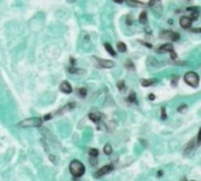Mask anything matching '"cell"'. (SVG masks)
Returning <instances> with one entry per match:
<instances>
[{"mask_svg": "<svg viewBox=\"0 0 201 181\" xmlns=\"http://www.w3.org/2000/svg\"><path fill=\"white\" fill-rule=\"evenodd\" d=\"M69 172H71V174H72L75 179L81 178V177L85 174V166H84V163H82L81 161H79V160H73V161H71V163H69Z\"/></svg>", "mask_w": 201, "mask_h": 181, "instance_id": "cell-1", "label": "cell"}, {"mask_svg": "<svg viewBox=\"0 0 201 181\" xmlns=\"http://www.w3.org/2000/svg\"><path fill=\"white\" fill-rule=\"evenodd\" d=\"M184 80H185V82L187 85H189V86H192L194 88H197L199 86V81H200L199 75L195 72H187L185 74V77H184Z\"/></svg>", "mask_w": 201, "mask_h": 181, "instance_id": "cell-2", "label": "cell"}, {"mask_svg": "<svg viewBox=\"0 0 201 181\" xmlns=\"http://www.w3.org/2000/svg\"><path fill=\"white\" fill-rule=\"evenodd\" d=\"M41 123H42V119L40 118H28V119L20 121L18 126L23 128H27V127H39L41 126Z\"/></svg>", "mask_w": 201, "mask_h": 181, "instance_id": "cell-3", "label": "cell"}, {"mask_svg": "<svg viewBox=\"0 0 201 181\" xmlns=\"http://www.w3.org/2000/svg\"><path fill=\"white\" fill-rule=\"evenodd\" d=\"M199 136H200V134H198L197 139H192V140L185 146V148H184V151H182V154H184V155H189L192 152L195 150L197 146L200 145V139H199Z\"/></svg>", "mask_w": 201, "mask_h": 181, "instance_id": "cell-4", "label": "cell"}, {"mask_svg": "<svg viewBox=\"0 0 201 181\" xmlns=\"http://www.w3.org/2000/svg\"><path fill=\"white\" fill-rule=\"evenodd\" d=\"M93 60L97 61V65L102 67V68H112V67H114V62L112 60H105V59L97 58V57H93Z\"/></svg>", "mask_w": 201, "mask_h": 181, "instance_id": "cell-5", "label": "cell"}, {"mask_svg": "<svg viewBox=\"0 0 201 181\" xmlns=\"http://www.w3.org/2000/svg\"><path fill=\"white\" fill-rule=\"evenodd\" d=\"M161 36H162V38H166V39H169V40H172V41H176V40L180 39V35H179L178 33H175V32H172V31H165V32H162V33H161Z\"/></svg>", "mask_w": 201, "mask_h": 181, "instance_id": "cell-6", "label": "cell"}, {"mask_svg": "<svg viewBox=\"0 0 201 181\" xmlns=\"http://www.w3.org/2000/svg\"><path fill=\"white\" fill-rule=\"evenodd\" d=\"M114 169V167L112 166V165H107V166H103V167H101L100 169L95 173V178H101L102 175H105V174H108V173H111L112 171Z\"/></svg>", "mask_w": 201, "mask_h": 181, "instance_id": "cell-7", "label": "cell"}, {"mask_svg": "<svg viewBox=\"0 0 201 181\" xmlns=\"http://www.w3.org/2000/svg\"><path fill=\"white\" fill-rule=\"evenodd\" d=\"M192 19L189 18V17H181L180 18V26L182 27V28H185V30H187V28H189L191 26H192Z\"/></svg>", "mask_w": 201, "mask_h": 181, "instance_id": "cell-8", "label": "cell"}, {"mask_svg": "<svg viewBox=\"0 0 201 181\" xmlns=\"http://www.w3.org/2000/svg\"><path fill=\"white\" fill-rule=\"evenodd\" d=\"M60 90L63 93H65V94H71L72 93V86L69 85L68 81H63L60 84Z\"/></svg>", "mask_w": 201, "mask_h": 181, "instance_id": "cell-9", "label": "cell"}, {"mask_svg": "<svg viewBox=\"0 0 201 181\" xmlns=\"http://www.w3.org/2000/svg\"><path fill=\"white\" fill-rule=\"evenodd\" d=\"M174 51L173 48V45L172 44H165V45H161L160 48H159V52H172Z\"/></svg>", "mask_w": 201, "mask_h": 181, "instance_id": "cell-10", "label": "cell"}, {"mask_svg": "<svg viewBox=\"0 0 201 181\" xmlns=\"http://www.w3.org/2000/svg\"><path fill=\"white\" fill-rule=\"evenodd\" d=\"M125 1H126L127 5L131 6V7H141V6H143V4L140 2V1H138V0H125Z\"/></svg>", "mask_w": 201, "mask_h": 181, "instance_id": "cell-11", "label": "cell"}, {"mask_svg": "<svg viewBox=\"0 0 201 181\" xmlns=\"http://www.w3.org/2000/svg\"><path fill=\"white\" fill-rule=\"evenodd\" d=\"M105 50H106V51H107V52H108L112 57H115V55H117V52L113 50V47H112V45H111V44L106 42V44H105Z\"/></svg>", "mask_w": 201, "mask_h": 181, "instance_id": "cell-12", "label": "cell"}, {"mask_svg": "<svg viewBox=\"0 0 201 181\" xmlns=\"http://www.w3.org/2000/svg\"><path fill=\"white\" fill-rule=\"evenodd\" d=\"M90 119L93 121V122H99L101 119V115L99 113H90Z\"/></svg>", "mask_w": 201, "mask_h": 181, "instance_id": "cell-13", "label": "cell"}, {"mask_svg": "<svg viewBox=\"0 0 201 181\" xmlns=\"http://www.w3.org/2000/svg\"><path fill=\"white\" fill-rule=\"evenodd\" d=\"M117 48H118V51L119 52H121V53H125L126 51H127V46H126V44H124V42H118L117 44Z\"/></svg>", "mask_w": 201, "mask_h": 181, "instance_id": "cell-14", "label": "cell"}, {"mask_svg": "<svg viewBox=\"0 0 201 181\" xmlns=\"http://www.w3.org/2000/svg\"><path fill=\"white\" fill-rule=\"evenodd\" d=\"M68 72L72 73V74H82V73H85L84 69H80V68H76V67H69Z\"/></svg>", "mask_w": 201, "mask_h": 181, "instance_id": "cell-15", "label": "cell"}, {"mask_svg": "<svg viewBox=\"0 0 201 181\" xmlns=\"http://www.w3.org/2000/svg\"><path fill=\"white\" fill-rule=\"evenodd\" d=\"M139 21H140V24H146V21H147V13H146V11H143V12L140 13Z\"/></svg>", "mask_w": 201, "mask_h": 181, "instance_id": "cell-16", "label": "cell"}, {"mask_svg": "<svg viewBox=\"0 0 201 181\" xmlns=\"http://www.w3.org/2000/svg\"><path fill=\"white\" fill-rule=\"evenodd\" d=\"M154 80H141V86L143 87H149L152 85H154Z\"/></svg>", "mask_w": 201, "mask_h": 181, "instance_id": "cell-17", "label": "cell"}, {"mask_svg": "<svg viewBox=\"0 0 201 181\" xmlns=\"http://www.w3.org/2000/svg\"><path fill=\"white\" fill-rule=\"evenodd\" d=\"M112 146L109 145V144H107V145H105V147H103V153L105 154H107V155H111L112 154Z\"/></svg>", "mask_w": 201, "mask_h": 181, "instance_id": "cell-18", "label": "cell"}, {"mask_svg": "<svg viewBox=\"0 0 201 181\" xmlns=\"http://www.w3.org/2000/svg\"><path fill=\"white\" fill-rule=\"evenodd\" d=\"M125 66H126V68H128L130 71H135V67H134L133 62L131 60H127L125 62Z\"/></svg>", "mask_w": 201, "mask_h": 181, "instance_id": "cell-19", "label": "cell"}, {"mask_svg": "<svg viewBox=\"0 0 201 181\" xmlns=\"http://www.w3.org/2000/svg\"><path fill=\"white\" fill-rule=\"evenodd\" d=\"M88 154H90L91 156H98V155H99V151L95 150V148H91V150L88 151Z\"/></svg>", "mask_w": 201, "mask_h": 181, "instance_id": "cell-20", "label": "cell"}, {"mask_svg": "<svg viewBox=\"0 0 201 181\" xmlns=\"http://www.w3.org/2000/svg\"><path fill=\"white\" fill-rule=\"evenodd\" d=\"M90 163H91L92 166L98 165V156H91V159H90Z\"/></svg>", "mask_w": 201, "mask_h": 181, "instance_id": "cell-21", "label": "cell"}, {"mask_svg": "<svg viewBox=\"0 0 201 181\" xmlns=\"http://www.w3.org/2000/svg\"><path fill=\"white\" fill-rule=\"evenodd\" d=\"M117 86H118V88L121 90V92L125 90V84H124V81H119V82L117 84Z\"/></svg>", "mask_w": 201, "mask_h": 181, "instance_id": "cell-22", "label": "cell"}, {"mask_svg": "<svg viewBox=\"0 0 201 181\" xmlns=\"http://www.w3.org/2000/svg\"><path fill=\"white\" fill-rule=\"evenodd\" d=\"M78 92H79V94L84 98V96H86V88H80V90H78Z\"/></svg>", "mask_w": 201, "mask_h": 181, "instance_id": "cell-23", "label": "cell"}, {"mask_svg": "<svg viewBox=\"0 0 201 181\" xmlns=\"http://www.w3.org/2000/svg\"><path fill=\"white\" fill-rule=\"evenodd\" d=\"M138 42L142 44L143 46H146V47H148V48H152V45H151V44H148V42H145V41H142V40H138Z\"/></svg>", "mask_w": 201, "mask_h": 181, "instance_id": "cell-24", "label": "cell"}, {"mask_svg": "<svg viewBox=\"0 0 201 181\" xmlns=\"http://www.w3.org/2000/svg\"><path fill=\"white\" fill-rule=\"evenodd\" d=\"M128 100H130L131 102H135V101H136V99H135V96H134L133 93H132V94L130 95V99H128Z\"/></svg>", "mask_w": 201, "mask_h": 181, "instance_id": "cell-25", "label": "cell"}, {"mask_svg": "<svg viewBox=\"0 0 201 181\" xmlns=\"http://www.w3.org/2000/svg\"><path fill=\"white\" fill-rule=\"evenodd\" d=\"M185 108H186V106L184 105V106H181V107H179V109H178V111H179V112H182V109H185Z\"/></svg>", "mask_w": 201, "mask_h": 181, "instance_id": "cell-26", "label": "cell"}, {"mask_svg": "<svg viewBox=\"0 0 201 181\" xmlns=\"http://www.w3.org/2000/svg\"><path fill=\"white\" fill-rule=\"evenodd\" d=\"M125 0H114V2H117V4H122Z\"/></svg>", "mask_w": 201, "mask_h": 181, "instance_id": "cell-27", "label": "cell"}, {"mask_svg": "<svg viewBox=\"0 0 201 181\" xmlns=\"http://www.w3.org/2000/svg\"><path fill=\"white\" fill-rule=\"evenodd\" d=\"M161 111H162V118H164V119H165V118H166V114H165V109H164V108H162V109H161Z\"/></svg>", "mask_w": 201, "mask_h": 181, "instance_id": "cell-28", "label": "cell"}, {"mask_svg": "<svg viewBox=\"0 0 201 181\" xmlns=\"http://www.w3.org/2000/svg\"><path fill=\"white\" fill-rule=\"evenodd\" d=\"M149 99H151V100H153V99H155V96H154L153 94H151V95H149Z\"/></svg>", "mask_w": 201, "mask_h": 181, "instance_id": "cell-29", "label": "cell"}, {"mask_svg": "<svg viewBox=\"0 0 201 181\" xmlns=\"http://www.w3.org/2000/svg\"><path fill=\"white\" fill-rule=\"evenodd\" d=\"M76 0H67V2H75Z\"/></svg>", "mask_w": 201, "mask_h": 181, "instance_id": "cell-30", "label": "cell"}, {"mask_svg": "<svg viewBox=\"0 0 201 181\" xmlns=\"http://www.w3.org/2000/svg\"><path fill=\"white\" fill-rule=\"evenodd\" d=\"M185 1H191V0H185Z\"/></svg>", "mask_w": 201, "mask_h": 181, "instance_id": "cell-31", "label": "cell"}]
</instances>
